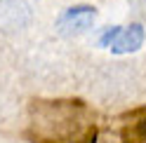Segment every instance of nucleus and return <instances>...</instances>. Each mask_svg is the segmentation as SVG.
<instances>
[{
	"label": "nucleus",
	"instance_id": "5",
	"mask_svg": "<svg viewBox=\"0 0 146 143\" xmlns=\"http://www.w3.org/2000/svg\"><path fill=\"white\" fill-rule=\"evenodd\" d=\"M120 31H123L120 26H111V28H106V31L102 33V38H99V45H102V47H111L113 40L118 38V33H120Z\"/></svg>",
	"mask_w": 146,
	"mask_h": 143
},
{
	"label": "nucleus",
	"instance_id": "7",
	"mask_svg": "<svg viewBox=\"0 0 146 143\" xmlns=\"http://www.w3.org/2000/svg\"><path fill=\"white\" fill-rule=\"evenodd\" d=\"M144 5H146V0H144Z\"/></svg>",
	"mask_w": 146,
	"mask_h": 143
},
{
	"label": "nucleus",
	"instance_id": "6",
	"mask_svg": "<svg viewBox=\"0 0 146 143\" xmlns=\"http://www.w3.org/2000/svg\"><path fill=\"white\" fill-rule=\"evenodd\" d=\"M94 143H125L120 136H115V134H97V138H94Z\"/></svg>",
	"mask_w": 146,
	"mask_h": 143
},
{
	"label": "nucleus",
	"instance_id": "3",
	"mask_svg": "<svg viewBox=\"0 0 146 143\" xmlns=\"http://www.w3.org/2000/svg\"><path fill=\"white\" fill-rule=\"evenodd\" d=\"M94 16H97V10H94V7H90V5L68 7V10L59 16L57 28L64 35H80V33H85V31L92 28Z\"/></svg>",
	"mask_w": 146,
	"mask_h": 143
},
{
	"label": "nucleus",
	"instance_id": "4",
	"mask_svg": "<svg viewBox=\"0 0 146 143\" xmlns=\"http://www.w3.org/2000/svg\"><path fill=\"white\" fill-rule=\"evenodd\" d=\"M144 38H146L144 26L141 24H130L127 28H123L118 33V38L111 45V52L113 54H130V52H137L144 45Z\"/></svg>",
	"mask_w": 146,
	"mask_h": 143
},
{
	"label": "nucleus",
	"instance_id": "1",
	"mask_svg": "<svg viewBox=\"0 0 146 143\" xmlns=\"http://www.w3.org/2000/svg\"><path fill=\"white\" fill-rule=\"evenodd\" d=\"M80 108L83 106L78 101H52V103L38 101L33 106V117H35L33 124L42 127V131H47L54 138L68 136L76 131V122H78L76 110Z\"/></svg>",
	"mask_w": 146,
	"mask_h": 143
},
{
	"label": "nucleus",
	"instance_id": "2",
	"mask_svg": "<svg viewBox=\"0 0 146 143\" xmlns=\"http://www.w3.org/2000/svg\"><path fill=\"white\" fill-rule=\"evenodd\" d=\"M33 12L26 0H0V31L19 33L31 24Z\"/></svg>",
	"mask_w": 146,
	"mask_h": 143
}]
</instances>
